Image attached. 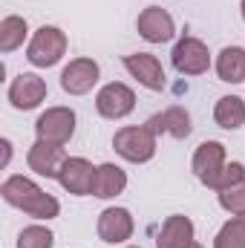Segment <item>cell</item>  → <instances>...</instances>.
I'll return each mask as SVG.
<instances>
[{"instance_id": "6da1fadb", "label": "cell", "mask_w": 245, "mask_h": 248, "mask_svg": "<svg viewBox=\"0 0 245 248\" xmlns=\"http://www.w3.org/2000/svg\"><path fill=\"white\" fill-rule=\"evenodd\" d=\"M0 193L12 208L23 211L26 217L41 219V222H49V219H55L61 214V202L52 193H46L41 185H35L32 179H26V176H9L0 187Z\"/></svg>"}, {"instance_id": "7a4b0ae2", "label": "cell", "mask_w": 245, "mask_h": 248, "mask_svg": "<svg viewBox=\"0 0 245 248\" xmlns=\"http://www.w3.org/2000/svg\"><path fill=\"white\" fill-rule=\"evenodd\" d=\"M113 147L116 153L133 162V165H144L156 156V133L147 127V124H138V127H122L116 136H113Z\"/></svg>"}, {"instance_id": "3957f363", "label": "cell", "mask_w": 245, "mask_h": 248, "mask_svg": "<svg viewBox=\"0 0 245 248\" xmlns=\"http://www.w3.org/2000/svg\"><path fill=\"white\" fill-rule=\"evenodd\" d=\"M63 52H66V35L58 26H41L26 46V61L32 66L46 69V66H55L61 61Z\"/></svg>"}, {"instance_id": "277c9868", "label": "cell", "mask_w": 245, "mask_h": 248, "mask_svg": "<svg viewBox=\"0 0 245 248\" xmlns=\"http://www.w3.org/2000/svg\"><path fill=\"white\" fill-rule=\"evenodd\" d=\"M95 110H98V116H104L110 122H119V119L130 116L136 110V93L127 84H122V81H110V84H104L98 90Z\"/></svg>"}, {"instance_id": "5b68a950", "label": "cell", "mask_w": 245, "mask_h": 248, "mask_svg": "<svg viewBox=\"0 0 245 248\" xmlns=\"http://www.w3.org/2000/svg\"><path fill=\"white\" fill-rule=\"evenodd\" d=\"M35 133L38 139L44 141H52V144H66L72 136H75V113L69 107H49L38 116L35 122Z\"/></svg>"}, {"instance_id": "8992f818", "label": "cell", "mask_w": 245, "mask_h": 248, "mask_svg": "<svg viewBox=\"0 0 245 248\" xmlns=\"http://www.w3.org/2000/svg\"><path fill=\"white\" fill-rule=\"evenodd\" d=\"M225 165H228V159H225V144L222 141H202L196 147V153H193V162H190L196 179L208 187L216 185V179L225 170Z\"/></svg>"}, {"instance_id": "52a82bcc", "label": "cell", "mask_w": 245, "mask_h": 248, "mask_svg": "<svg viewBox=\"0 0 245 248\" xmlns=\"http://www.w3.org/2000/svg\"><path fill=\"white\" fill-rule=\"evenodd\" d=\"M95 170L98 168H92V162L90 159H84V156H69L66 162H63L61 173H58V182L66 193H72V196H90L92 193V185H95Z\"/></svg>"}, {"instance_id": "ba28073f", "label": "cell", "mask_w": 245, "mask_h": 248, "mask_svg": "<svg viewBox=\"0 0 245 248\" xmlns=\"http://www.w3.org/2000/svg\"><path fill=\"white\" fill-rule=\"evenodd\" d=\"M170 58H173L176 72H182V75H202V72H208V66H211V52H208V46H205L199 38H190V35L182 38V41H176Z\"/></svg>"}, {"instance_id": "9c48e42d", "label": "cell", "mask_w": 245, "mask_h": 248, "mask_svg": "<svg viewBox=\"0 0 245 248\" xmlns=\"http://www.w3.org/2000/svg\"><path fill=\"white\" fill-rule=\"evenodd\" d=\"M66 159L69 156H66L63 144H52V141H44V139H38L29 147V153H26L29 170H35L38 176H46V179H58V173H61Z\"/></svg>"}, {"instance_id": "30bf717a", "label": "cell", "mask_w": 245, "mask_h": 248, "mask_svg": "<svg viewBox=\"0 0 245 248\" xmlns=\"http://www.w3.org/2000/svg\"><path fill=\"white\" fill-rule=\"evenodd\" d=\"M101 78V66L92 58H75L63 66L61 72V87L69 95H87Z\"/></svg>"}, {"instance_id": "8fae6325", "label": "cell", "mask_w": 245, "mask_h": 248, "mask_svg": "<svg viewBox=\"0 0 245 248\" xmlns=\"http://www.w3.org/2000/svg\"><path fill=\"white\" fill-rule=\"evenodd\" d=\"M136 26H138V35H141L147 44H168V41L176 35V23H173L170 12L162 9V6H147V9L138 15Z\"/></svg>"}, {"instance_id": "7c38bea8", "label": "cell", "mask_w": 245, "mask_h": 248, "mask_svg": "<svg viewBox=\"0 0 245 248\" xmlns=\"http://www.w3.org/2000/svg\"><path fill=\"white\" fill-rule=\"evenodd\" d=\"M46 98V81L35 72H20L9 84V104L15 110H35Z\"/></svg>"}, {"instance_id": "4fadbf2b", "label": "cell", "mask_w": 245, "mask_h": 248, "mask_svg": "<svg viewBox=\"0 0 245 248\" xmlns=\"http://www.w3.org/2000/svg\"><path fill=\"white\" fill-rule=\"evenodd\" d=\"M124 69H127L141 87H147V90H153V93L165 90V84H168L162 61H159L156 55H150V52H133V55H127V58H124Z\"/></svg>"}, {"instance_id": "5bb4252c", "label": "cell", "mask_w": 245, "mask_h": 248, "mask_svg": "<svg viewBox=\"0 0 245 248\" xmlns=\"http://www.w3.org/2000/svg\"><path fill=\"white\" fill-rule=\"evenodd\" d=\"M133 214L127 208H104L101 217H98V237L101 243H110V246H122L133 237Z\"/></svg>"}, {"instance_id": "9a60e30c", "label": "cell", "mask_w": 245, "mask_h": 248, "mask_svg": "<svg viewBox=\"0 0 245 248\" xmlns=\"http://www.w3.org/2000/svg\"><path fill=\"white\" fill-rule=\"evenodd\" d=\"M147 127L159 136V133H168L173 139H187L193 124H190V113L184 107H168L165 113H156L147 119Z\"/></svg>"}, {"instance_id": "2e32d148", "label": "cell", "mask_w": 245, "mask_h": 248, "mask_svg": "<svg viewBox=\"0 0 245 248\" xmlns=\"http://www.w3.org/2000/svg\"><path fill=\"white\" fill-rule=\"evenodd\" d=\"M193 243V222L182 217V214H173L162 222V231L156 237V248H184Z\"/></svg>"}, {"instance_id": "e0dca14e", "label": "cell", "mask_w": 245, "mask_h": 248, "mask_svg": "<svg viewBox=\"0 0 245 248\" xmlns=\"http://www.w3.org/2000/svg\"><path fill=\"white\" fill-rule=\"evenodd\" d=\"M124 187H127V173H124L119 165H113V162L98 165V170H95V185H92V196H98V199H113V196L124 193Z\"/></svg>"}, {"instance_id": "ac0fdd59", "label": "cell", "mask_w": 245, "mask_h": 248, "mask_svg": "<svg viewBox=\"0 0 245 248\" xmlns=\"http://www.w3.org/2000/svg\"><path fill=\"white\" fill-rule=\"evenodd\" d=\"M216 75L225 84H243L245 81V49L243 46H225L216 55Z\"/></svg>"}, {"instance_id": "d6986e66", "label": "cell", "mask_w": 245, "mask_h": 248, "mask_svg": "<svg viewBox=\"0 0 245 248\" xmlns=\"http://www.w3.org/2000/svg\"><path fill=\"white\" fill-rule=\"evenodd\" d=\"M214 122L222 130H240L245 124V101L240 95H222L214 107Z\"/></svg>"}, {"instance_id": "ffe728a7", "label": "cell", "mask_w": 245, "mask_h": 248, "mask_svg": "<svg viewBox=\"0 0 245 248\" xmlns=\"http://www.w3.org/2000/svg\"><path fill=\"white\" fill-rule=\"evenodd\" d=\"M29 35V26H26V17H17V15H9L0 20V52H15L17 46H23Z\"/></svg>"}, {"instance_id": "44dd1931", "label": "cell", "mask_w": 245, "mask_h": 248, "mask_svg": "<svg viewBox=\"0 0 245 248\" xmlns=\"http://www.w3.org/2000/svg\"><path fill=\"white\" fill-rule=\"evenodd\" d=\"M214 248H245V214H234L219 234L214 237Z\"/></svg>"}, {"instance_id": "7402d4cb", "label": "cell", "mask_w": 245, "mask_h": 248, "mask_svg": "<svg viewBox=\"0 0 245 248\" xmlns=\"http://www.w3.org/2000/svg\"><path fill=\"white\" fill-rule=\"evenodd\" d=\"M55 246V234L46 225H26L17 234V248H52Z\"/></svg>"}, {"instance_id": "603a6c76", "label": "cell", "mask_w": 245, "mask_h": 248, "mask_svg": "<svg viewBox=\"0 0 245 248\" xmlns=\"http://www.w3.org/2000/svg\"><path fill=\"white\" fill-rule=\"evenodd\" d=\"M216 196H219V205L228 214H245V179L237 182V185H231V187L216 190Z\"/></svg>"}, {"instance_id": "cb8c5ba5", "label": "cell", "mask_w": 245, "mask_h": 248, "mask_svg": "<svg viewBox=\"0 0 245 248\" xmlns=\"http://www.w3.org/2000/svg\"><path fill=\"white\" fill-rule=\"evenodd\" d=\"M243 179H245V165L243 162H231V165H225V170L219 173V179H216L214 190L231 187V185H237V182H243Z\"/></svg>"}, {"instance_id": "d4e9b609", "label": "cell", "mask_w": 245, "mask_h": 248, "mask_svg": "<svg viewBox=\"0 0 245 248\" xmlns=\"http://www.w3.org/2000/svg\"><path fill=\"white\" fill-rule=\"evenodd\" d=\"M0 144H3V165H9V159H12V141H9V139H3Z\"/></svg>"}, {"instance_id": "484cf974", "label": "cell", "mask_w": 245, "mask_h": 248, "mask_svg": "<svg viewBox=\"0 0 245 248\" xmlns=\"http://www.w3.org/2000/svg\"><path fill=\"white\" fill-rule=\"evenodd\" d=\"M184 248H202V246H199V243H196V240H193V243H190V246H184Z\"/></svg>"}, {"instance_id": "4316f807", "label": "cell", "mask_w": 245, "mask_h": 248, "mask_svg": "<svg viewBox=\"0 0 245 248\" xmlns=\"http://www.w3.org/2000/svg\"><path fill=\"white\" fill-rule=\"evenodd\" d=\"M240 9H243V20H245V0H243V6H240Z\"/></svg>"}, {"instance_id": "83f0119b", "label": "cell", "mask_w": 245, "mask_h": 248, "mask_svg": "<svg viewBox=\"0 0 245 248\" xmlns=\"http://www.w3.org/2000/svg\"><path fill=\"white\" fill-rule=\"evenodd\" d=\"M127 248H136V246H127Z\"/></svg>"}]
</instances>
